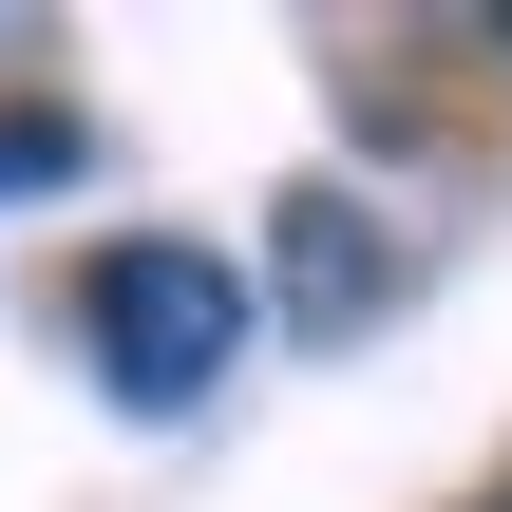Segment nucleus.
<instances>
[{
	"label": "nucleus",
	"mask_w": 512,
	"mask_h": 512,
	"mask_svg": "<svg viewBox=\"0 0 512 512\" xmlns=\"http://www.w3.org/2000/svg\"><path fill=\"white\" fill-rule=\"evenodd\" d=\"M266 247H285V285H247V304H285V342H361V323L399 304V228H380L361 190H285Z\"/></svg>",
	"instance_id": "nucleus-2"
},
{
	"label": "nucleus",
	"mask_w": 512,
	"mask_h": 512,
	"mask_svg": "<svg viewBox=\"0 0 512 512\" xmlns=\"http://www.w3.org/2000/svg\"><path fill=\"white\" fill-rule=\"evenodd\" d=\"M247 266L228 247H190V228H133V247H95V285H76V361H95V399H133V418H190V399H228V361H247Z\"/></svg>",
	"instance_id": "nucleus-1"
},
{
	"label": "nucleus",
	"mask_w": 512,
	"mask_h": 512,
	"mask_svg": "<svg viewBox=\"0 0 512 512\" xmlns=\"http://www.w3.org/2000/svg\"><path fill=\"white\" fill-rule=\"evenodd\" d=\"M494 512H512V494H494Z\"/></svg>",
	"instance_id": "nucleus-3"
}]
</instances>
